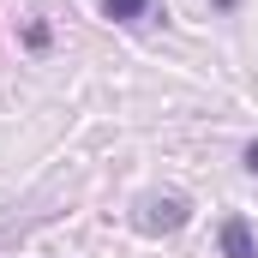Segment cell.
Instances as JSON below:
<instances>
[{
    "label": "cell",
    "instance_id": "obj_1",
    "mask_svg": "<svg viewBox=\"0 0 258 258\" xmlns=\"http://www.w3.org/2000/svg\"><path fill=\"white\" fill-rule=\"evenodd\" d=\"M222 252H228V258H258V246H252V228H246V216H228V222H222Z\"/></svg>",
    "mask_w": 258,
    "mask_h": 258
},
{
    "label": "cell",
    "instance_id": "obj_2",
    "mask_svg": "<svg viewBox=\"0 0 258 258\" xmlns=\"http://www.w3.org/2000/svg\"><path fill=\"white\" fill-rule=\"evenodd\" d=\"M102 18H114V24H138V18H150V0H102Z\"/></svg>",
    "mask_w": 258,
    "mask_h": 258
},
{
    "label": "cell",
    "instance_id": "obj_3",
    "mask_svg": "<svg viewBox=\"0 0 258 258\" xmlns=\"http://www.w3.org/2000/svg\"><path fill=\"white\" fill-rule=\"evenodd\" d=\"M144 210H156L150 222H162V228H180V222H186V198H150Z\"/></svg>",
    "mask_w": 258,
    "mask_h": 258
},
{
    "label": "cell",
    "instance_id": "obj_4",
    "mask_svg": "<svg viewBox=\"0 0 258 258\" xmlns=\"http://www.w3.org/2000/svg\"><path fill=\"white\" fill-rule=\"evenodd\" d=\"M24 48L42 54V48H48V24H24Z\"/></svg>",
    "mask_w": 258,
    "mask_h": 258
},
{
    "label": "cell",
    "instance_id": "obj_5",
    "mask_svg": "<svg viewBox=\"0 0 258 258\" xmlns=\"http://www.w3.org/2000/svg\"><path fill=\"white\" fill-rule=\"evenodd\" d=\"M240 162H246V174H258V138L246 144V150H240Z\"/></svg>",
    "mask_w": 258,
    "mask_h": 258
},
{
    "label": "cell",
    "instance_id": "obj_6",
    "mask_svg": "<svg viewBox=\"0 0 258 258\" xmlns=\"http://www.w3.org/2000/svg\"><path fill=\"white\" fill-rule=\"evenodd\" d=\"M234 6H240V0H216V12H234Z\"/></svg>",
    "mask_w": 258,
    "mask_h": 258
}]
</instances>
